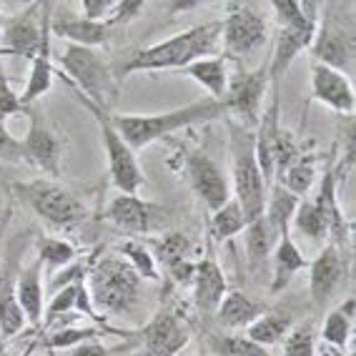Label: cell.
<instances>
[{"mask_svg": "<svg viewBox=\"0 0 356 356\" xmlns=\"http://www.w3.org/2000/svg\"><path fill=\"white\" fill-rule=\"evenodd\" d=\"M218 40H221V20H209V23H201V26L178 33L173 38H165L161 43L128 53L126 60H121L111 70H113L115 83L123 81L131 73H143V70H184L193 60L213 56Z\"/></svg>", "mask_w": 356, "mask_h": 356, "instance_id": "6da1fadb", "label": "cell"}, {"mask_svg": "<svg viewBox=\"0 0 356 356\" xmlns=\"http://www.w3.org/2000/svg\"><path fill=\"white\" fill-rule=\"evenodd\" d=\"M223 111L221 101H213V98H201V101H193L184 108H173L163 111V113H146V115H111V123L115 126V131L121 134V138L126 140L131 151H140V148H148L151 143L161 138H168L176 131H184V128H191L196 123H206L218 118Z\"/></svg>", "mask_w": 356, "mask_h": 356, "instance_id": "7a4b0ae2", "label": "cell"}, {"mask_svg": "<svg viewBox=\"0 0 356 356\" xmlns=\"http://www.w3.org/2000/svg\"><path fill=\"white\" fill-rule=\"evenodd\" d=\"M86 286L96 312H101L103 318H108L134 312L140 301L143 279L118 256H103L90 268Z\"/></svg>", "mask_w": 356, "mask_h": 356, "instance_id": "3957f363", "label": "cell"}, {"mask_svg": "<svg viewBox=\"0 0 356 356\" xmlns=\"http://www.w3.org/2000/svg\"><path fill=\"white\" fill-rule=\"evenodd\" d=\"M10 191L20 204L45 221L53 229H76L88 218V206L83 204L76 193L58 186L48 178H33V181H15Z\"/></svg>", "mask_w": 356, "mask_h": 356, "instance_id": "277c9868", "label": "cell"}, {"mask_svg": "<svg viewBox=\"0 0 356 356\" xmlns=\"http://www.w3.org/2000/svg\"><path fill=\"white\" fill-rule=\"evenodd\" d=\"M231 156H234V171H231V196L241 209L246 223L264 216L268 196V184L261 176L256 163L254 134L243 126L231 128Z\"/></svg>", "mask_w": 356, "mask_h": 356, "instance_id": "5b68a950", "label": "cell"}, {"mask_svg": "<svg viewBox=\"0 0 356 356\" xmlns=\"http://www.w3.org/2000/svg\"><path fill=\"white\" fill-rule=\"evenodd\" d=\"M60 76L68 86L81 90L88 101L98 103V106H108V101L115 96L118 83L113 78L111 65L103 60V56L96 48H83V45L65 43L60 56Z\"/></svg>", "mask_w": 356, "mask_h": 356, "instance_id": "8992f818", "label": "cell"}, {"mask_svg": "<svg viewBox=\"0 0 356 356\" xmlns=\"http://www.w3.org/2000/svg\"><path fill=\"white\" fill-rule=\"evenodd\" d=\"M68 88H70V93L81 101V106H86V108L90 111V115L96 118L103 148H106V156H108V173H111L113 186L121 193L138 196V191L143 188V184H146V178H143V171H140L136 153L131 151V146L121 138V134H118L115 126L111 123V113L103 108V106H98V103L88 101V98L83 96L81 90L73 88V86H68Z\"/></svg>", "mask_w": 356, "mask_h": 356, "instance_id": "52a82bcc", "label": "cell"}, {"mask_svg": "<svg viewBox=\"0 0 356 356\" xmlns=\"http://www.w3.org/2000/svg\"><path fill=\"white\" fill-rule=\"evenodd\" d=\"M221 40L226 58L241 60L268 40L266 15L251 3H229L226 18L221 20Z\"/></svg>", "mask_w": 356, "mask_h": 356, "instance_id": "ba28073f", "label": "cell"}, {"mask_svg": "<svg viewBox=\"0 0 356 356\" xmlns=\"http://www.w3.org/2000/svg\"><path fill=\"white\" fill-rule=\"evenodd\" d=\"M314 56V63L329 65V68L339 70L346 78L354 73V60H356V38H354V26H343L341 18H334L331 13H318V26L314 43L309 48Z\"/></svg>", "mask_w": 356, "mask_h": 356, "instance_id": "9c48e42d", "label": "cell"}, {"mask_svg": "<svg viewBox=\"0 0 356 356\" xmlns=\"http://www.w3.org/2000/svg\"><path fill=\"white\" fill-rule=\"evenodd\" d=\"M181 168L184 176L191 186V191L196 193L204 206L216 213L221 206H226L231 201V181L226 178L223 168L211 159L206 151H186L181 153Z\"/></svg>", "mask_w": 356, "mask_h": 356, "instance_id": "30bf717a", "label": "cell"}, {"mask_svg": "<svg viewBox=\"0 0 356 356\" xmlns=\"http://www.w3.org/2000/svg\"><path fill=\"white\" fill-rule=\"evenodd\" d=\"M318 10H321L318 3H309L304 18L291 23V26L279 28L274 53L268 58V86H279L281 76L289 70V65H291L301 53L312 48L314 35H316V26H318Z\"/></svg>", "mask_w": 356, "mask_h": 356, "instance_id": "8fae6325", "label": "cell"}, {"mask_svg": "<svg viewBox=\"0 0 356 356\" xmlns=\"http://www.w3.org/2000/svg\"><path fill=\"white\" fill-rule=\"evenodd\" d=\"M268 90V60L256 70H241L236 76H229V88L221 98L223 111L241 118V126H259L261 106Z\"/></svg>", "mask_w": 356, "mask_h": 356, "instance_id": "7c38bea8", "label": "cell"}, {"mask_svg": "<svg viewBox=\"0 0 356 356\" xmlns=\"http://www.w3.org/2000/svg\"><path fill=\"white\" fill-rule=\"evenodd\" d=\"M191 341V329L186 318L173 306H161L143 329L138 331V343L146 356H176Z\"/></svg>", "mask_w": 356, "mask_h": 356, "instance_id": "4fadbf2b", "label": "cell"}, {"mask_svg": "<svg viewBox=\"0 0 356 356\" xmlns=\"http://www.w3.org/2000/svg\"><path fill=\"white\" fill-rule=\"evenodd\" d=\"M28 134L20 140L26 148L28 163L48 176H60V159H63V140L48 126L38 108H28Z\"/></svg>", "mask_w": 356, "mask_h": 356, "instance_id": "5bb4252c", "label": "cell"}, {"mask_svg": "<svg viewBox=\"0 0 356 356\" xmlns=\"http://www.w3.org/2000/svg\"><path fill=\"white\" fill-rule=\"evenodd\" d=\"M43 38V20H40V3H33L18 15H3L0 28V51L6 56H18L33 60Z\"/></svg>", "mask_w": 356, "mask_h": 356, "instance_id": "9a60e30c", "label": "cell"}, {"mask_svg": "<svg viewBox=\"0 0 356 356\" xmlns=\"http://www.w3.org/2000/svg\"><path fill=\"white\" fill-rule=\"evenodd\" d=\"M346 276H349V259L343 256V248L326 243L316 254V259L309 264V293L314 306L329 304Z\"/></svg>", "mask_w": 356, "mask_h": 356, "instance_id": "2e32d148", "label": "cell"}, {"mask_svg": "<svg viewBox=\"0 0 356 356\" xmlns=\"http://www.w3.org/2000/svg\"><path fill=\"white\" fill-rule=\"evenodd\" d=\"M165 213V209L151 204L140 196H128V193H118L108 204L103 218L111 221L118 231L128 236H143L151 234L156 229V221Z\"/></svg>", "mask_w": 356, "mask_h": 356, "instance_id": "e0dca14e", "label": "cell"}, {"mask_svg": "<svg viewBox=\"0 0 356 356\" xmlns=\"http://www.w3.org/2000/svg\"><path fill=\"white\" fill-rule=\"evenodd\" d=\"M51 18H53V3H40V20H43V38L35 58L31 60V76L26 81V88L20 93V101L26 108H33L35 101L51 90L53 86V33H51Z\"/></svg>", "mask_w": 356, "mask_h": 356, "instance_id": "ac0fdd59", "label": "cell"}, {"mask_svg": "<svg viewBox=\"0 0 356 356\" xmlns=\"http://www.w3.org/2000/svg\"><path fill=\"white\" fill-rule=\"evenodd\" d=\"M312 101L321 103L326 108L337 111L339 115H354L356 96L351 78H346L339 70L329 65H312Z\"/></svg>", "mask_w": 356, "mask_h": 356, "instance_id": "d6986e66", "label": "cell"}, {"mask_svg": "<svg viewBox=\"0 0 356 356\" xmlns=\"http://www.w3.org/2000/svg\"><path fill=\"white\" fill-rule=\"evenodd\" d=\"M213 238H206V254L201 261H196V276H193V301L201 314H216L218 304L226 296V276L218 264L213 248H211Z\"/></svg>", "mask_w": 356, "mask_h": 356, "instance_id": "ffe728a7", "label": "cell"}, {"mask_svg": "<svg viewBox=\"0 0 356 356\" xmlns=\"http://www.w3.org/2000/svg\"><path fill=\"white\" fill-rule=\"evenodd\" d=\"M18 254L10 251L6 264L0 266V331L6 339H13L26 326V316L18 304V293H15V281H18Z\"/></svg>", "mask_w": 356, "mask_h": 356, "instance_id": "44dd1931", "label": "cell"}, {"mask_svg": "<svg viewBox=\"0 0 356 356\" xmlns=\"http://www.w3.org/2000/svg\"><path fill=\"white\" fill-rule=\"evenodd\" d=\"M111 31L113 28L108 23H93L81 15H53L51 18V33L63 38L65 43L83 45V48H98L111 40Z\"/></svg>", "mask_w": 356, "mask_h": 356, "instance_id": "7402d4cb", "label": "cell"}, {"mask_svg": "<svg viewBox=\"0 0 356 356\" xmlns=\"http://www.w3.org/2000/svg\"><path fill=\"white\" fill-rule=\"evenodd\" d=\"M43 266H40L38 259H33L28 266H23L18 271V281H15V293H18V304L23 309V316H26V324H31L33 329L38 331L43 324Z\"/></svg>", "mask_w": 356, "mask_h": 356, "instance_id": "603a6c76", "label": "cell"}, {"mask_svg": "<svg viewBox=\"0 0 356 356\" xmlns=\"http://www.w3.org/2000/svg\"><path fill=\"white\" fill-rule=\"evenodd\" d=\"M271 293H281L293 281V276L309 268V261L301 254V248L291 238V231L281 234L276 238V246L271 251Z\"/></svg>", "mask_w": 356, "mask_h": 356, "instance_id": "cb8c5ba5", "label": "cell"}, {"mask_svg": "<svg viewBox=\"0 0 356 356\" xmlns=\"http://www.w3.org/2000/svg\"><path fill=\"white\" fill-rule=\"evenodd\" d=\"M266 312L264 304L256 299H251L248 293L243 291H226V296L221 299L216 309V321L218 326L229 331H238V329H248L254 324L261 314Z\"/></svg>", "mask_w": 356, "mask_h": 356, "instance_id": "d4e9b609", "label": "cell"}, {"mask_svg": "<svg viewBox=\"0 0 356 356\" xmlns=\"http://www.w3.org/2000/svg\"><path fill=\"white\" fill-rule=\"evenodd\" d=\"M243 243H246V259L254 274H264L271 261V251L276 246V234L264 216L246 223L243 229Z\"/></svg>", "mask_w": 356, "mask_h": 356, "instance_id": "484cf974", "label": "cell"}, {"mask_svg": "<svg viewBox=\"0 0 356 356\" xmlns=\"http://www.w3.org/2000/svg\"><path fill=\"white\" fill-rule=\"evenodd\" d=\"M184 76L193 78L201 88L209 90V98L221 101V98L226 96V88H229L231 73H229L226 58L211 56V58H201V60H193L191 65H186Z\"/></svg>", "mask_w": 356, "mask_h": 356, "instance_id": "4316f807", "label": "cell"}, {"mask_svg": "<svg viewBox=\"0 0 356 356\" xmlns=\"http://www.w3.org/2000/svg\"><path fill=\"white\" fill-rule=\"evenodd\" d=\"M293 318L289 312H264L254 324L246 329V337L254 343L271 349L276 343H281L286 339V334L291 331Z\"/></svg>", "mask_w": 356, "mask_h": 356, "instance_id": "83f0119b", "label": "cell"}, {"mask_svg": "<svg viewBox=\"0 0 356 356\" xmlns=\"http://www.w3.org/2000/svg\"><path fill=\"white\" fill-rule=\"evenodd\" d=\"M301 198H296L293 193H289L284 186L274 184L268 188L266 196V209H264V218L268 221V226L274 229L276 238L281 234L291 231V218L296 213V206H299Z\"/></svg>", "mask_w": 356, "mask_h": 356, "instance_id": "f1b7e54d", "label": "cell"}, {"mask_svg": "<svg viewBox=\"0 0 356 356\" xmlns=\"http://www.w3.org/2000/svg\"><path fill=\"white\" fill-rule=\"evenodd\" d=\"M354 296L346 299V304H341L339 309L326 314L324 324H321V339L329 346L343 351L351 341V331H354Z\"/></svg>", "mask_w": 356, "mask_h": 356, "instance_id": "f546056e", "label": "cell"}, {"mask_svg": "<svg viewBox=\"0 0 356 356\" xmlns=\"http://www.w3.org/2000/svg\"><path fill=\"white\" fill-rule=\"evenodd\" d=\"M35 251H38L35 259L40 261V266L45 268L48 276H53L78 259V248L58 236H35Z\"/></svg>", "mask_w": 356, "mask_h": 356, "instance_id": "4dcf8cb0", "label": "cell"}, {"mask_svg": "<svg viewBox=\"0 0 356 356\" xmlns=\"http://www.w3.org/2000/svg\"><path fill=\"white\" fill-rule=\"evenodd\" d=\"M108 329H101V326H58L53 329L48 337L40 341V346L48 351H63V349H76L86 341H96L101 334H106ZM113 334V331H111Z\"/></svg>", "mask_w": 356, "mask_h": 356, "instance_id": "1f68e13d", "label": "cell"}, {"mask_svg": "<svg viewBox=\"0 0 356 356\" xmlns=\"http://www.w3.org/2000/svg\"><path fill=\"white\" fill-rule=\"evenodd\" d=\"M314 181H316V161L312 156H299L286 171L276 178V184L284 186L296 198H304L306 193L312 191Z\"/></svg>", "mask_w": 356, "mask_h": 356, "instance_id": "d6a6232c", "label": "cell"}, {"mask_svg": "<svg viewBox=\"0 0 356 356\" xmlns=\"http://www.w3.org/2000/svg\"><path fill=\"white\" fill-rule=\"evenodd\" d=\"M291 226L299 231L301 236H306L309 241H326L329 238V226H326V218L321 216V211L316 209L312 198H301L299 206H296V213L291 218Z\"/></svg>", "mask_w": 356, "mask_h": 356, "instance_id": "836d02e7", "label": "cell"}, {"mask_svg": "<svg viewBox=\"0 0 356 356\" xmlns=\"http://www.w3.org/2000/svg\"><path fill=\"white\" fill-rule=\"evenodd\" d=\"M243 229H246V218L234 198L226 206H221L216 213H211L209 218V236L216 241H229L234 236L243 234Z\"/></svg>", "mask_w": 356, "mask_h": 356, "instance_id": "e575fe53", "label": "cell"}, {"mask_svg": "<svg viewBox=\"0 0 356 356\" xmlns=\"http://www.w3.org/2000/svg\"><path fill=\"white\" fill-rule=\"evenodd\" d=\"M118 251L123 254V261L134 268L140 279H146V281H159L161 279L159 264H156L153 254L148 251V246L140 241V238H126V241L118 246Z\"/></svg>", "mask_w": 356, "mask_h": 356, "instance_id": "d590c367", "label": "cell"}, {"mask_svg": "<svg viewBox=\"0 0 356 356\" xmlns=\"http://www.w3.org/2000/svg\"><path fill=\"white\" fill-rule=\"evenodd\" d=\"M148 246V251L153 254L156 264L161 266H168L178 259H188V251H191V241L188 236L178 234V231H171V234H163L161 238H151V241H143Z\"/></svg>", "mask_w": 356, "mask_h": 356, "instance_id": "8d00e7d4", "label": "cell"}, {"mask_svg": "<svg viewBox=\"0 0 356 356\" xmlns=\"http://www.w3.org/2000/svg\"><path fill=\"white\" fill-rule=\"evenodd\" d=\"M284 356H316V329L312 321L291 326L286 339L281 341Z\"/></svg>", "mask_w": 356, "mask_h": 356, "instance_id": "74e56055", "label": "cell"}, {"mask_svg": "<svg viewBox=\"0 0 356 356\" xmlns=\"http://www.w3.org/2000/svg\"><path fill=\"white\" fill-rule=\"evenodd\" d=\"M76 293H78V284L65 286V289H60V291L53 293L48 306L43 309V324H40V329H51L58 318H63V316H68V314L76 312Z\"/></svg>", "mask_w": 356, "mask_h": 356, "instance_id": "f35d334b", "label": "cell"}, {"mask_svg": "<svg viewBox=\"0 0 356 356\" xmlns=\"http://www.w3.org/2000/svg\"><path fill=\"white\" fill-rule=\"evenodd\" d=\"M216 349L223 356H268V349L254 343L246 334H229L216 341Z\"/></svg>", "mask_w": 356, "mask_h": 356, "instance_id": "ab89813d", "label": "cell"}, {"mask_svg": "<svg viewBox=\"0 0 356 356\" xmlns=\"http://www.w3.org/2000/svg\"><path fill=\"white\" fill-rule=\"evenodd\" d=\"M18 113H28V108L20 101V93L10 88V83L6 81L3 70H0V123H6L8 118H13Z\"/></svg>", "mask_w": 356, "mask_h": 356, "instance_id": "60d3db41", "label": "cell"}, {"mask_svg": "<svg viewBox=\"0 0 356 356\" xmlns=\"http://www.w3.org/2000/svg\"><path fill=\"white\" fill-rule=\"evenodd\" d=\"M0 161H8V163H28L26 148L8 131L6 123H0Z\"/></svg>", "mask_w": 356, "mask_h": 356, "instance_id": "b9f144b4", "label": "cell"}, {"mask_svg": "<svg viewBox=\"0 0 356 356\" xmlns=\"http://www.w3.org/2000/svg\"><path fill=\"white\" fill-rule=\"evenodd\" d=\"M143 10H146V3H140V0H115L113 10H111V18L106 20V23H108L111 28L126 26V23L138 18Z\"/></svg>", "mask_w": 356, "mask_h": 356, "instance_id": "7bdbcfd3", "label": "cell"}, {"mask_svg": "<svg viewBox=\"0 0 356 356\" xmlns=\"http://www.w3.org/2000/svg\"><path fill=\"white\" fill-rule=\"evenodd\" d=\"M306 6L309 3H299V0H271V8H274L276 20H279V28L291 26V23L304 18Z\"/></svg>", "mask_w": 356, "mask_h": 356, "instance_id": "ee69618b", "label": "cell"}, {"mask_svg": "<svg viewBox=\"0 0 356 356\" xmlns=\"http://www.w3.org/2000/svg\"><path fill=\"white\" fill-rule=\"evenodd\" d=\"M115 0H81V18L93 20V23H106L111 18Z\"/></svg>", "mask_w": 356, "mask_h": 356, "instance_id": "f6af8a7d", "label": "cell"}, {"mask_svg": "<svg viewBox=\"0 0 356 356\" xmlns=\"http://www.w3.org/2000/svg\"><path fill=\"white\" fill-rule=\"evenodd\" d=\"M165 274H168V279H171L173 284H178V286H188V284H193V276H196V261H191V259L173 261V264L165 266Z\"/></svg>", "mask_w": 356, "mask_h": 356, "instance_id": "bcb514c9", "label": "cell"}, {"mask_svg": "<svg viewBox=\"0 0 356 356\" xmlns=\"http://www.w3.org/2000/svg\"><path fill=\"white\" fill-rule=\"evenodd\" d=\"M70 356H111V349L96 339V341H86L76 349H70Z\"/></svg>", "mask_w": 356, "mask_h": 356, "instance_id": "7dc6e473", "label": "cell"}, {"mask_svg": "<svg viewBox=\"0 0 356 356\" xmlns=\"http://www.w3.org/2000/svg\"><path fill=\"white\" fill-rule=\"evenodd\" d=\"M10 216H13V209H6V213H3V218H0V238H3V234H6L8 223H10Z\"/></svg>", "mask_w": 356, "mask_h": 356, "instance_id": "c3c4849f", "label": "cell"}, {"mask_svg": "<svg viewBox=\"0 0 356 356\" xmlns=\"http://www.w3.org/2000/svg\"><path fill=\"white\" fill-rule=\"evenodd\" d=\"M0 356H8V339L3 337V331H0Z\"/></svg>", "mask_w": 356, "mask_h": 356, "instance_id": "681fc988", "label": "cell"}, {"mask_svg": "<svg viewBox=\"0 0 356 356\" xmlns=\"http://www.w3.org/2000/svg\"><path fill=\"white\" fill-rule=\"evenodd\" d=\"M0 28H3V13H0Z\"/></svg>", "mask_w": 356, "mask_h": 356, "instance_id": "f907efd6", "label": "cell"}, {"mask_svg": "<svg viewBox=\"0 0 356 356\" xmlns=\"http://www.w3.org/2000/svg\"><path fill=\"white\" fill-rule=\"evenodd\" d=\"M0 56H6V53H3V51H0Z\"/></svg>", "mask_w": 356, "mask_h": 356, "instance_id": "816d5d0a", "label": "cell"}, {"mask_svg": "<svg viewBox=\"0 0 356 356\" xmlns=\"http://www.w3.org/2000/svg\"><path fill=\"white\" fill-rule=\"evenodd\" d=\"M0 241H3V238H0Z\"/></svg>", "mask_w": 356, "mask_h": 356, "instance_id": "f5cc1de1", "label": "cell"}]
</instances>
